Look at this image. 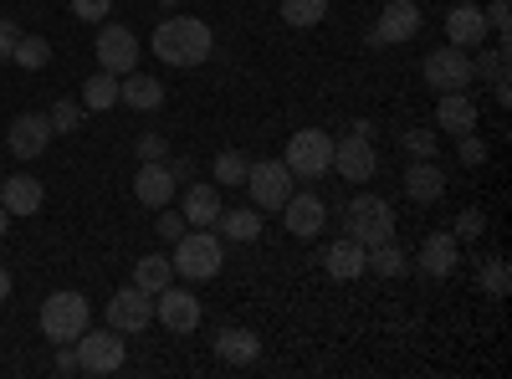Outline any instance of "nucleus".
<instances>
[{
    "label": "nucleus",
    "mask_w": 512,
    "mask_h": 379,
    "mask_svg": "<svg viewBox=\"0 0 512 379\" xmlns=\"http://www.w3.org/2000/svg\"><path fill=\"white\" fill-rule=\"evenodd\" d=\"M154 323V298L144 287H118L113 292V303H108V328H118V333H144Z\"/></svg>",
    "instance_id": "10"
},
{
    "label": "nucleus",
    "mask_w": 512,
    "mask_h": 379,
    "mask_svg": "<svg viewBox=\"0 0 512 379\" xmlns=\"http://www.w3.org/2000/svg\"><path fill=\"white\" fill-rule=\"evenodd\" d=\"M52 118L47 113H21L16 123H11V134H6V144H11V154L16 159H41L52 149Z\"/></svg>",
    "instance_id": "14"
},
{
    "label": "nucleus",
    "mask_w": 512,
    "mask_h": 379,
    "mask_svg": "<svg viewBox=\"0 0 512 379\" xmlns=\"http://www.w3.org/2000/svg\"><path fill=\"white\" fill-rule=\"evenodd\" d=\"M134 195H139V205L159 210V205L175 200V175H169L164 164H139V175H134Z\"/></svg>",
    "instance_id": "22"
},
{
    "label": "nucleus",
    "mask_w": 512,
    "mask_h": 379,
    "mask_svg": "<svg viewBox=\"0 0 512 379\" xmlns=\"http://www.w3.org/2000/svg\"><path fill=\"white\" fill-rule=\"evenodd\" d=\"M446 36H451V47H482V36H487V16L472 6V0H461V6L446 16Z\"/></svg>",
    "instance_id": "21"
},
{
    "label": "nucleus",
    "mask_w": 512,
    "mask_h": 379,
    "mask_svg": "<svg viewBox=\"0 0 512 379\" xmlns=\"http://www.w3.org/2000/svg\"><path fill=\"white\" fill-rule=\"evenodd\" d=\"M57 374H77V349H72V344H62V354H57Z\"/></svg>",
    "instance_id": "44"
},
{
    "label": "nucleus",
    "mask_w": 512,
    "mask_h": 379,
    "mask_svg": "<svg viewBox=\"0 0 512 379\" xmlns=\"http://www.w3.org/2000/svg\"><path fill=\"white\" fill-rule=\"evenodd\" d=\"M82 113H88V108H82V103H72V98H57L52 103V134H72L77 129V123H82Z\"/></svg>",
    "instance_id": "33"
},
{
    "label": "nucleus",
    "mask_w": 512,
    "mask_h": 379,
    "mask_svg": "<svg viewBox=\"0 0 512 379\" xmlns=\"http://www.w3.org/2000/svg\"><path fill=\"white\" fill-rule=\"evenodd\" d=\"M333 170L344 175V180H354V185H364V180H374V170H379V154H374V144H369L364 134L333 139Z\"/></svg>",
    "instance_id": "13"
},
{
    "label": "nucleus",
    "mask_w": 512,
    "mask_h": 379,
    "mask_svg": "<svg viewBox=\"0 0 512 379\" xmlns=\"http://www.w3.org/2000/svg\"><path fill=\"white\" fill-rule=\"evenodd\" d=\"M487 31H497L502 52H507V36H512V6H507V0H492V6H487Z\"/></svg>",
    "instance_id": "36"
},
{
    "label": "nucleus",
    "mask_w": 512,
    "mask_h": 379,
    "mask_svg": "<svg viewBox=\"0 0 512 379\" xmlns=\"http://www.w3.org/2000/svg\"><path fill=\"white\" fill-rule=\"evenodd\" d=\"M431 277H446L451 267H456V236L451 231H436V236H425V246H420V257H415Z\"/></svg>",
    "instance_id": "25"
},
{
    "label": "nucleus",
    "mask_w": 512,
    "mask_h": 379,
    "mask_svg": "<svg viewBox=\"0 0 512 379\" xmlns=\"http://www.w3.org/2000/svg\"><path fill=\"white\" fill-rule=\"evenodd\" d=\"M369 272H379V277H405V272H410V257H405L395 241L369 246Z\"/></svg>",
    "instance_id": "29"
},
{
    "label": "nucleus",
    "mask_w": 512,
    "mask_h": 379,
    "mask_svg": "<svg viewBox=\"0 0 512 379\" xmlns=\"http://www.w3.org/2000/svg\"><path fill=\"white\" fill-rule=\"evenodd\" d=\"M400 144H405L410 159H436V144H441V139H436V129H410Z\"/></svg>",
    "instance_id": "35"
},
{
    "label": "nucleus",
    "mask_w": 512,
    "mask_h": 379,
    "mask_svg": "<svg viewBox=\"0 0 512 379\" xmlns=\"http://www.w3.org/2000/svg\"><path fill=\"white\" fill-rule=\"evenodd\" d=\"M216 354H221L226 364L246 369V364L262 359V339H256L251 328H221V333H216Z\"/></svg>",
    "instance_id": "23"
},
{
    "label": "nucleus",
    "mask_w": 512,
    "mask_h": 379,
    "mask_svg": "<svg viewBox=\"0 0 512 379\" xmlns=\"http://www.w3.org/2000/svg\"><path fill=\"white\" fill-rule=\"evenodd\" d=\"M113 11V0H72V16L77 21H103Z\"/></svg>",
    "instance_id": "42"
},
{
    "label": "nucleus",
    "mask_w": 512,
    "mask_h": 379,
    "mask_svg": "<svg viewBox=\"0 0 512 379\" xmlns=\"http://www.w3.org/2000/svg\"><path fill=\"white\" fill-rule=\"evenodd\" d=\"M323 16H328V0H282V21L297 26V31H303V26H318Z\"/></svg>",
    "instance_id": "31"
},
{
    "label": "nucleus",
    "mask_w": 512,
    "mask_h": 379,
    "mask_svg": "<svg viewBox=\"0 0 512 379\" xmlns=\"http://www.w3.org/2000/svg\"><path fill=\"white\" fill-rule=\"evenodd\" d=\"M323 272H328V277H338V282H354V277H364V272H369V251H364L354 236L333 241V246L323 251Z\"/></svg>",
    "instance_id": "17"
},
{
    "label": "nucleus",
    "mask_w": 512,
    "mask_h": 379,
    "mask_svg": "<svg viewBox=\"0 0 512 379\" xmlns=\"http://www.w3.org/2000/svg\"><path fill=\"white\" fill-rule=\"evenodd\" d=\"M400 185H405V195H410L415 205H431V200L446 195V175H441L436 159H415L410 170L400 175Z\"/></svg>",
    "instance_id": "18"
},
{
    "label": "nucleus",
    "mask_w": 512,
    "mask_h": 379,
    "mask_svg": "<svg viewBox=\"0 0 512 379\" xmlns=\"http://www.w3.org/2000/svg\"><path fill=\"white\" fill-rule=\"evenodd\" d=\"M180 216H185V226H216V216H221V190H216V185H190Z\"/></svg>",
    "instance_id": "24"
},
{
    "label": "nucleus",
    "mask_w": 512,
    "mask_h": 379,
    "mask_svg": "<svg viewBox=\"0 0 512 379\" xmlns=\"http://www.w3.org/2000/svg\"><path fill=\"white\" fill-rule=\"evenodd\" d=\"M118 103V77L113 72H93L88 82H82V108L88 113H108Z\"/></svg>",
    "instance_id": "28"
},
{
    "label": "nucleus",
    "mask_w": 512,
    "mask_h": 379,
    "mask_svg": "<svg viewBox=\"0 0 512 379\" xmlns=\"http://www.w3.org/2000/svg\"><path fill=\"white\" fill-rule=\"evenodd\" d=\"M420 36V6L415 0H390L379 11V21L369 26V47H400V41Z\"/></svg>",
    "instance_id": "8"
},
{
    "label": "nucleus",
    "mask_w": 512,
    "mask_h": 379,
    "mask_svg": "<svg viewBox=\"0 0 512 379\" xmlns=\"http://www.w3.org/2000/svg\"><path fill=\"white\" fill-rule=\"evenodd\" d=\"M0 180H6V175H0Z\"/></svg>",
    "instance_id": "48"
},
{
    "label": "nucleus",
    "mask_w": 512,
    "mask_h": 379,
    "mask_svg": "<svg viewBox=\"0 0 512 379\" xmlns=\"http://www.w3.org/2000/svg\"><path fill=\"white\" fill-rule=\"evenodd\" d=\"M482 292H487V298H507V257H492L487 267H482Z\"/></svg>",
    "instance_id": "34"
},
{
    "label": "nucleus",
    "mask_w": 512,
    "mask_h": 379,
    "mask_svg": "<svg viewBox=\"0 0 512 379\" xmlns=\"http://www.w3.org/2000/svg\"><path fill=\"white\" fill-rule=\"evenodd\" d=\"M6 231H11V210L0 205V241H6Z\"/></svg>",
    "instance_id": "47"
},
{
    "label": "nucleus",
    "mask_w": 512,
    "mask_h": 379,
    "mask_svg": "<svg viewBox=\"0 0 512 379\" xmlns=\"http://www.w3.org/2000/svg\"><path fill=\"white\" fill-rule=\"evenodd\" d=\"M282 164L292 170V180H323V175L333 170V139H328L323 129H297V134L287 139Z\"/></svg>",
    "instance_id": "5"
},
{
    "label": "nucleus",
    "mask_w": 512,
    "mask_h": 379,
    "mask_svg": "<svg viewBox=\"0 0 512 379\" xmlns=\"http://www.w3.org/2000/svg\"><path fill=\"white\" fill-rule=\"evenodd\" d=\"M169 282H175V267H169V257H159V251H149V257L134 262V287H144L149 298L159 287H169Z\"/></svg>",
    "instance_id": "27"
},
{
    "label": "nucleus",
    "mask_w": 512,
    "mask_h": 379,
    "mask_svg": "<svg viewBox=\"0 0 512 379\" xmlns=\"http://www.w3.org/2000/svg\"><path fill=\"white\" fill-rule=\"evenodd\" d=\"M154 226H159V236H164V241H180V236L190 231V226H185V216H175L169 205H159V221H154Z\"/></svg>",
    "instance_id": "41"
},
{
    "label": "nucleus",
    "mask_w": 512,
    "mask_h": 379,
    "mask_svg": "<svg viewBox=\"0 0 512 379\" xmlns=\"http://www.w3.org/2000/svg\"><path fill=\"white\" fill-rule=\"evenodd\" d=\"M0 205L11 210V221H21V216H36V210L47 205V190H41V180H31V175H6L0 180Z\"/></svg>",
    "instance_id": "16"
},
{
    "label": "nucleus",
    "mask_w": 512,
    "mask_h": 379,
    "mask_svg": "<svg viewBox=\"0 0 512 379\" xmlns=\"http://www.w3.org/2000/svg\"><path fill=\"white\" fill-rule=\"evenodd\" d=\"M492 93H497V103H512V88H507V77H497V82H492Z\"/></svg>",
    "instance_id": "45"
},
{
    "label": "nucleus",
    "mask_w": 512,
    "mask_h": 379,
    "mask_svg": "<svg viewBox=\"0 0 512 379\" xmlns=\"http://www.w3.org/2000/svg\"><path fill=\"white\" fill-rule=\"evenodd\" d=\"M6 298H11V272L0 267V303H6Z\"/></svg>",
    "instance_id": "46"
},
{
    "label": "nucleus",
    "mask_w": 512,
    "mask_h": 379,
    "mask_svg": "<svg viewBox=\"0 0 512 379\" xmlns=\"http://www.w3.org/2000/svg\"><path fill=\"white\" fill-rule=\"evenodd\" d=\"M349 236L369 251V246H384V241H395V205L384 200V195H369L359 190L349 200Z\"/></svg>",
    "instance_id": "3"
},
{
    "label": "nucleus",
    "mask_w": 512,
    "mask_h": 379,
    "mask_svg": "<svg viewBox=\"0 0 512 379\" xmlns=\"http://www.w3.org/2000/svg\"><path fill=\"white\" fill-rule=\"evenodd\" d=\"M98 67L123 77V72H134L139 67V36L128 31V26H103L98 31Z\"/></svg>",
    "instance_id": "12"
},
{
    "label": "nucleus",
    "mask_w": 512,
    "mask_h": 379,
    "mask_svg": "<svg viewBox=\"0 0 512 379\" xmlns=\"http://www.w3.org/2000/svg\"><path fill=\"white\" fill-rule=\"evenodd\" d=\"M420 72H425V82H431L436 93H461L466 82L477 77V72H472V57H466L461 47H441V52H431Z\"/></svg>",
    "instance_id": "11"
},
{
    "label": "nucleus",
    "mask_w": 512,
    "mask_h": 379,
    "mask_svg": "<svg viewBox=\"0 0 512 379\" xmlns=\"http://www.w3.org/2000/svg\"><path fill=\"white\" fill-rule=\"evenodd\" d=\"M210 47H216V36H210L200 16H169L154 26V57L164 67H200Z\"/></svg>",
    "instance_id": "1"
},
{
    "label": "nucleus",
    "mask_w": 512,
    "mask_h": 379,
    "mask_svg": "<svg viewBox=\"0 0 512 379\" xmlns=\"http://www.w3.org/2000/svg\"><path fill=\"white\" fill-rule=\"evenodd\" d=\"M118 103H128V108H139V113H154L159 103H164V82L159 77H149V72H123L118 77Z\"/></svg>",
    "instance_id": "20"
},
{
    "label": "nucleus",
    "mask_w": 512,
    "mask_h": 379,
    "mask_svg": "<svg viewBox=\"0 0 512 379\" xmlns=\"http://www.w3.org/2000/svg\"><path fill=\"white\" fill-rule=\"evenodd\" d=\"M456 154H461V164H466V170H477V164H487V144L477 139V129L456 139Z\"/></svg>",
    "instance_id": "37"
},
{
    "label": "nucleus",
    "mask_w": 512,
    "mask_h": 379,
    "mask_svg": "<svg viewBox=\"0 0 512 379\" xmlns=\"http://www.w3.org/2000/svg\"><path fill=\"white\" fill-rule=\"evenodd\" d=\"M134 149H139V164H164V159H169V144H164L159 134H139Z\"/></svg>",
    "instance_id": "38"
},
{
    "label": "nucleus",
    "mask_w": 512,
    "mask_h": 379,
    "mask_svg": "<svg viewBox=\"0 0 512 379\" xmlns=\"http://www.w3.org/2000/svg\"><path fill=\"white\" fill-rule=\"evenodd\" d=\"M154 318L169 328V333H195L200 328V303H195V292L190 287H159L154 292Z\"/></svg>",
    "instance_id": "9"
},
{
    "label": "nucleus",
    "mask_w": 512,
    "mask_h": 379,
    "mask_svg": "<svg viewBox=\"0 0 512 379\" xmlns=\"http://www.w3.org/2000/svg\"><path fill=\"white\" fill-rule=\"evenodd\" d=\"M118 369H123L118 328H82L77 333V374H118Z\"/></svg>",
    "instance_id": "6"
},
{
    "label": "nucleus",
    "mask_w": 512,
    "mask_h": 379,
    "mask_svg": "<svg viewBox=\"0 0 512 379\" xmlns=\"http://www.w3.org/2000/svg\"><path fill=\"white\" fill-rule=\"evenodd\" d=\"M246 190H251L256 210H282L287 195L297 190V180H292V170H287L282 159H256L251 170H246Z\"/></svg>",
    "instance_id": "7"
},
{
    "label": "nucleus",
    "mask_w": 512,
    "mask_h": 379,
    "mask_svg": "<svg viewBox=\"0 0 512 379\" xmlns=\"http://www.w3.org/2000/svg\"><path fill=\"white\" fill-rule=\"evenodd\" d=\"M11 62L26 67V72H41V67L52 62V41H47V36H21L16 52H11Z\"/></svg>",
    "instance_id": "30"
},
{
    "label": "nucleus",
    "mask_w": 512,
    "mask_h": 379,
    "mask_svg": "<svg viewBox=\"0 0 512 379\" xmlns=\"http://www.w3.org/2000/svg\"><path fill=\"white\" fill-rule=\"evenodd\" d=\"M221 262H226V241L210 231V226H190L175 241V257H169L175 277H185V282H210V277L221 272Z\"/></svg>",
    "instance_id": "2"
},
{
    "label": "nucleus",
    "mask_w": 512,
    "mask_h": 379,
    "mask_svg": "<svg viewBox=\"0 0 512 379\" xmlns=\"http://www.w3.org/2000/svg\"><path fill=\"white\" fill-rule=\"evenodd\" d=\"M216 226H221V241H256V236H262V210H221V216H216Z\"/></svg>",
    "instance_id": "26"
},
{
    "label": "nucleus",
    "mask_w": 512,
    "mask_h": 379,
    "mask_svg": "<svg viewBox=\"0 0 512 379\" xmlns=\"http://www.w3.org/2000/svg\"><path fill=\"white\" fill-rule=\"evenodd\" d=\"M246 170H251V159H246V154H236V149L216 154V164H210L216 185H246Z\"/></svg>",
    "instance_id": "32"
},
{
    "label": "nucleus",
    "mask_w": 512,
    "mask_h": 379,
    "mask_svg": "<svg viewBox=\"0 0 512 379\" xmlns=\"http://www.w3.org/2000/svg\"><path fill=\"white\" fill-rule=\"evenodd\" d=\"M282 221H287V231L292 236H318L323 226H328V205L313 195V190H292L287 195V205H282Z\"/></svg>",
    "instance_id": "15"
},
{
    "label": "nucleus",
    "mask_w": 512,
    "mask_h": 379,
    "mask_svg": "<svg viewBox=\"0 0 512 379\" xmlns=\"http://www.w3.org/2000/svg\"><path fill=\"white\" fill-rule=\"evenodd\" d=\"M482 231H487V216H482V210H461V221H456L451 236H456V241H477Z\"/></svg>",
    "instance_id": "39"
},
{
    "label": "nucleus",
    "mask_w": 512,
    "mask_h": 379,
    "mask_svg": "<svg viewBox=\"0 0 512 379\" xmlns=\"http://www.w3.org/2000/svg\"><path fill=\"white\" fill-rule=\"evenodd\" d=\"M93 323V308L82 292H52L47 303H41V333H47L52 344H77V333Z\"/></svg>",
    "instance_id": "4"
},
{
    "label": "nucleus",
    "mask_w": 512,
    "mask_h": 379,
    "mask_svg": "<svg viewBox=\"0 0 512 379\" xmlns=\"http://www.w3.org/2000/svg\"><path fill=\"white\" fill-rule=\"evenodd\" d=\"M26 31H21V21L16 16H0V62H11V52H16V41H21Z\"/></svg>",
    "instance_id": "40"
},
{
    "label": "nucleus",
    "mask_w": 512,
    "mask_h": 379,
    "mask_svg": "<svg viewBox=\"0 0 512 379\" xmlns=\"http://www.w3.org/2000/svg\"><path fill=\"white\" fill-rule=\"evenodd\" d=\"M472 72H482V77H492V82H497V77H507V52H502V47H497V52H487L482 62H472Z\"/></svg>",
    "instance_id": "43"
},
{
    "label": "nucleus",
    "mask_w": 512,
    "mask_h": 379,
    "mask_svg": "<svg viewBox=\"0 0 512 379\" xmlns=\"http://www.w3.org/2000/svg\"><path fill=\"white\" fill-rule=\"evenodd\" d=\"M436 123H441V134H451V139H461V134L477 129V103L466 98V88L436 98Z\"/></svg>",
    "instance_id": "19"
}]
</instances>
